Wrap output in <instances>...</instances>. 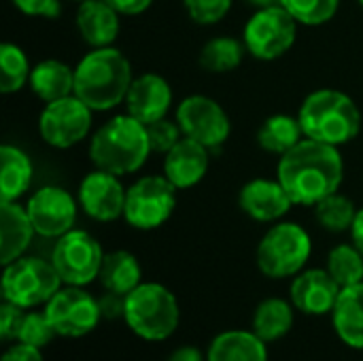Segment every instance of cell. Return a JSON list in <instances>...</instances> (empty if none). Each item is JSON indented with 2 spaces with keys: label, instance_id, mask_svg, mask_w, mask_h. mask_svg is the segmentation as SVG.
<instances>
[{
  "label": "cell",
  "instance_id": "9c48e42d",
  "mask_svg": "<svg viewBox=\"0 0 363 361\" xmlns=\"http://www.w3.org/2000/svg\"><path fill=\"white\" fill-rule=\"evenodd\" d=\"M174 206L177 187L164 174H149L128 187L123 219L136 230H155L170 219Z\"/></svg>",
  "mask_w": 363,
  "mask_h": 361
},
{
  "label": "cell",
  "instance_id": "4316f807",
  "mask_svg": "<svg viewBox=\"0 0 363 361\" xmlns=\"http://www.w3.org/2000/svg\"><path fill=\"white\" fill-rule=\"evenodd\" d=\"M294 309L283 298H266L253 313V332L266 343L281 340L294 328Z\"/></svg>",
  "mask_w": 363,
  "mask_h": 361
},
{
  "label": "cell",
  "instance_id": "ffe728a7",
  "mask_svg": "<svg viewBox=\"0 0 363 361\" xmlns=\"http://www.w3.org/2000/svg\"><path fill=\"white\" fill-rule=\"evenodd\" d=\"M77 30L91 49L111 47L119 36V13L106 0H83L77 9Z\"/></svg>",
  "mask_w": 363,
  "mask_h": 361
},
{
  "label": "cell",
  "instance_id": "4dcf8cb0",
  "mask_svg": "<svg viewBox=\"0 0 363 361\" xmlns=\"http://www.w3.org/2000/svg\"><path fill=\"white\" fill-rule=\"evenodd\" d=\"M328 272L342 287L363 283V255L355 245H338L328 255Z\"/></svg>",
  "mask_w": 363,
  "mask_h": 361
},
{
  "label": "cell",
  "instance_id": "6da1fadb",
  "mask_svg": "<svg viewBox=\"0 0 363 361\" xmlns=\"http://www.w3.org/2000/svg\"><path fill=\"white\" fill-rule=\"evenodd\" d=\"M277 179L300 206H317L336 194L345 179V162L338 147L302 138L291 151L281 155Z\"/></svg>",
  "mask_w": 363,
  "mask_h": 361
},
{
  "label": "cell",
  "instance_id": "d6a6232c",
  "mask_svg": "<svg viewBox=\"0 0 363 361\" xmlns=\"http://www.w3.org/2000/svg\"><path fill=\"white\" fill-rule=\"evenodd\" d=\"M302 26H323L338 13L340 0H281Z\"/></svg>",
  "mask_w": 363,
  "mask_h": 361
},
{
  "label": "cell",
  "instance_id": "44dd1931",
  "mask_svg": "<svg viewBox=\"0 0 363 361\" xmlns=\"http://www.w3.org/2000/svg\"><path fill=\"white\" fill-rule=\"evenodd\" d=\"M34 226L26 206L19 202H0V262L2 266L19 260L32 243Z\"/></svg>",
  "mask_w": 363,
  "mask_h": 361
},
{
  "label": "cell",
  "instance_id": "1f68e13d",
  "mask_svg": "<svg viewBox=\"0 0 363 361\" xmlns=\"http://www.w3.org/2000/svg\"><path fill=\"white\" fill-rule=\"evenodd\" d=\"M357 217V209L351 198L342 194H332L315 206V219L321 228L330 232H349Z\"/></svg>",
  "mask_w": 363,
  "mask_h": 361
},
{
  "label": "cell",
  "instance_id": "e575fe53",
  "mask_svg": "<svg viewBox=\"0 0 363 361\" xmlns=\"http://www.w3.org/2000/svg\"><path fill=\"white\" fill-rule=\"evenodd\" d=\"M147 136H149L151 151L166 155L183 138V130H181L177 119L164 117V119H157V121L147 126Z\"/></svg>",
  "mask_w": 363,
  "mask_h": 361
},
{
  "label": "cell",
  "instance_id": "7bdbcfd3",
  "mask_svg": "<svg viewBox=\"0 0 363 361\" xmlns=\"http://www.w3.org/2000/svg\"><path fill=\"white\" fill-rule=\"evenodd\" d=\"M351 240H353V245L362 251L363 255V209L357 211V217H355V221H353V226H351Z\"/></svg>",
  "mask_w": 363,
  "mask_h": 361
},
{
  "label": "cell",
  "instance_id": "277c9868",
  "mask_svg": "<svg viewBox=\"0 0 363 361\" xmlns=\"http://www.w3.org/2000/svg\"><path fill=\"white\" fill-rule=\"evenodd\" d=\"M151 145L147 126L132 115H117L108 119L89 143V157L96 168L117 177L132 174L149 160Z\"/></svg>",
  "mask_w": 363,
  "mask_h": 361
},
{
  "label": "cell",
  "instance_id": "d4e9b609",
  "mask_svg": "<svg viewBox=\"0 0 363 361\" xmlns=\"http://www.w3.org/2000/svg\"><path fill=\"white\" fill-rule=\"evenodd\" d=\"M32 160L15 145L0 147V202H17L32 183Z\"/></svg>",
  "mask_w": 363,
  "mask_h": 361
},
{
  "label": "cell",
  "instance_id": "60d3db41",
  "mask_svg": "<svg viewBox=\"0 0 363 361\" xmlns=\"http://www.w3.org/2000/svg\"><path fill=\"white\" fill-rule=\"evenodd\" d=\"M119 15H140L145 13L153 0H106Z\"/></svg>",
  "mask_w": 363,
  "mask_h": 361
},
{
  "label": "cell",
  "instance_id": "9a60e30c",
  "mask_svg": "<svg viewBox=\"0 0 363 361\" xmlns=\"http://www.w3.org/2000/svg\"><path fill=\"white\" fill-rule=\"evenodd\" d=\"M125 191L117 174L96 168L79 185V206L94 221L108 223L123 217Z\"/></svg>",
  "mask_w": 363,
  "mask_h": 361
},
{
  "label": "cell",
  "instance_id": "ee69618b",
  "mask_svg": "<svg viewBox=\"0 0 363 361\" xmlns=\"http://www.w3.org/2000/svg\"><path fill=\"white\" fill-rule=\"evenodd\" d=\"M249 4L257 6V9H264V6H272V4H281V0H247Z\"/></svg>",
  "mask_w": 363,
  "mask_h": 361
},
{
  "label": "cell",
  "instance_id": "7c38bea8",
  "mask_svg": "<svg viewBox=\"0 0 363 361\" xmlns=\"http://www.w3.org/2000/svg\"><path fill=\"white\" fill-rule=\"evenodd\" d=\"M91 113L94 111L74 94L47 102L38 117L40 138L55 149H70L89 134Z\"/></svg>",
  "mask_w": 363,
  "mask_h": 361
},
{
  "label": "cell",
  "instance_id": "f546056e",
  "mask_svg": "<svg viewBox=\"0 0 363 361\" xmlns=\"http://www.w3.org/2000/svg\"><path fill=\"white\" fill-rule=\"evenodd\" d=\"M30 62L23 49L15 43L0 45V91L17 94L30 81Z\"/></svg>",
  "mask_w": 363,
  "mask_h": 361
},
{
  "label": "cell",
  "instance_id": "cb8c5ba5",
  "mask_svg": "<svg viewBox=\"0 0 363 361\" xmlns=\"http://www.w3.org/2000/svg\"><path fill=\"white\" fill-rule=\"evenodd\" d=\"M28 85L45 104L55 102L74 94V68L60 60H43L32 68Z\"/></svg>",
  "mask_w": 363,
  "mask_h": 361
},
{
  "label": "cell",
  "instance_id": "8992f818",
  "mask_svg": "<svg viewBox=\"0 0 363 361\" xmlns=\"http://www.w3.org/2000/svg\"><path fill=\"white\" fill-rule=\"evenodd\" d=\"M313 253L308 232L294 221L274 223L257 245V266L268 279H289L304 270Z\"/></svg>",
  "mask_w": 363,
  "mask_h": 361
},
{
  "label": "cell",
  "instance_id": "5bb4252c",
  "mask_svg": "<svg viewBox=\"0 0 363 361\" xmlns=\"http://www.w3.org/2000/svg\"><path fill=\"white\" fill-rule=\"evenodd\" d=\"M26 211L34 232L43 238H60L70 232L77 221V200L57 185H47L34 191Z\"/></svg>",
  "mask_w": 363,
  "mask_h": 361
},
{
  "label": "cell",
  "instance_id": "3957f363",
  "mask_svg": "<svg viewBox=\"0 0 363 361\" xmlns=\"http://www.w3.org/2000/svg\"><path fill=\"white\" fill-rule=\"evenodd\" d=\"M306 138L342 147L357 138L362 130V111L351 96L338 89H317L308 94L298 113Z\"/></svg>",
  "mask_w": 363,
  "mask_h": 361
},
{
  "label": "cell",
  "instance_id": "f6af8a7d",
  "mask_svg": "<svg viewBox=\"0 0 363 361\" xmlns=\"http://www.w3.org/2000/svg\"><path fill=\"white\" fill-rule=\"evenodd\" d=\"M359 4H362V6H363V0H359Z\"/></svg>",
  "mask_w": 363,
  "mask_h": 361
},
{
  "label": "cell",
  "instance_id": "f1b7e54d",
  "mask_svg": "<svg viewBox=\"0 0 363 361\" xmlns=\"http://www.w3.org/2000/svg\"><path fill=\"white\" fill-rule=\"evenodd\" d=\"M247 53V47L242 40L234 36H215L200 49L198 64L213 74L230 72L242 64V57Z\"/></svg>",
  "mask_w": 363,
  "mask_h": 361
},
{
  "label": "cell",
  "instance_id": "2e32d148",
  "mask_svg": "<svg viewBox=\"0 0 363 361\" xmlns=\"http://www.w3.org/2000/svg\"><path fill=\"white\" fill-rule=\"evenodd\" d=\"M170 106H172V87L162 74L145 72L132 81L125 96L128 115L149 126L157 119L168 117Z\"/></svg>",
  "mask_w": 363,
  "mask_h": 361
},
{
  "label": "cell",
  "instance_id": "ac0fdd59",
  "mask_svg": "<svg viewBox=\"0 0 363 361\" xmlns=\"http://www.w3.org/2000/svg\"><path fill=\"white\" fill-rule=\"evenodd\" d=\"M238 204L251 219L272 223L281 221L291 211L294 200L279 179H253L240 189Z\"/></svg>",
  "mask_w": 363,
  "mask_h": 361
},
{
  "label": "cell",
  "instance_id": "7a4b0ae2",
  "mask_svg": "<svg viewBox=\"0 0 363 361\" xmlns=\"http://www.w3.org/2000/svg\"><path fill=\"white\" fill-rule=\"evenodd\" d=\"M132 81V66L119 49H91L74 68V96L91 111H111L125 102Z\"/></svg>",
  "mask_w": 363,
  "mask_h": 361
},
{
  "label": "cell",
  "instance_id": "7402d4cb",
  "mask_svg": "<svg viewBox=\"0 0 363 361\" xmlns=\"http://www.w3.org/2000/svg\"><path fill=\"white\" fill-rule=\"evenodd\" d=\"M266 345L253 330H228L211 340L206 361H268Z\"/></svg>",
  "mask_w": 363,
  "mask_h": 361
},
{
  "label": "cell",
  "instance_id": "ba28073f",
  "mask_svg": "<svg viewBox=\"0 0 363 361\" xmlns=\"http://www.w3.org/2000/svg\"><path fill=\"white\" fill-rule=\"evenodd\" d=\"M296 36L298 21L283 4L257 9L242 30V43L247 47V53L262 62L283 57L294 47Z\"/></svg>",
  "mask_w": 363,
  "mask_h": 361
},
{
  "label": "cell",
  "instance_id": "52a82bcc",
  "mask_svg": "<svg viewBox=\"0 0 363 361\" xmlns=\"http://www.w3.org/2000/svg\"><path fill=\"white\" fill-rule=\"evenodd\" d=\"M62 285L64 283L53 262L21 255L19 260L4 266L2 296L21 309H34L40 304L45 306Z\"/></svg>",
  "mask_w": 363,
  "mask_h": 361
},
{
  "label": "cell",
  "instance_id": "484cf974",
  "mask_svg": "<svg viewBox=\"0 0 363 361\" xmlns=\"http://www.w3.org/2000/svg\"><path fill=\"white\" fill-rule=\"evenodd\" d=\"M100 283L104 287V291L117 294V296H128L132 294L143 279V270L140 264L136 260V255H132L130 251H111L104 253L102 260V268H100Z\"/></svg>",
  "mask_w": 363,
  "mask_h": 361
},
{
  "label": "cell",
  "instance_id": "4fadbf2b",
  "mask_svg": "<svg viewBox=\"0 0 363 361\" xmlns=\"http://www.w3.org/2000/svg\"><path fill=\"white\" fill-rule=\"evenodd\" d=\"M183 136L204 145L206 149H219L230 138L232 123L219 102L208 96H187L174 113Z\"/></svg>",
  "mask_w": 363,
  "mask_h": 361
},
{
  "label": "cell",
  "instance_id": "8d00e7d4",
  "mask_svg": "<svg viewBox=\"0 0 363 361\" xmlns=\"http://www.w3.org/2000/svg\"><path fill=\"white\" fill-rule=\"evenodd\" d=\"M23 309L4 300L2 302V309H0V334H2V340H17V334H19V328H21V321H23Z\"/></svg>",
  "mask_w": 363,
  "mask_h": 361
},
{
  "label": "cell",
  "instance_id": "f35d334b",
  "mask_svg": "<svg viewBox=\"0 0 363 361\" xmlns=\"http://www.w3.org/2000/svg\"><path fill=\"white\" fill-rule=\"evenodd\" d=\"M98 306H100V315L106 321H115V319H123L125 315V298L106 291L102 298H98Z\"/></svg>",
  "mask_w": 363,
  "mask_h": 361
},
{
  "label": "cell",
  "instance_id": "b9f144b4",
  "mask_svg": "<svg viewBox=\"0 0 363 361\" xmlns=\"http://www.w3.org/2000/svg\"><path fill=\"white\" fill-rule=\"evenodd\" d=\"M168 361H204V355L198 347H179Z\"/></svg>",
  "mask_w": 363,
  "mask_h": 361
},
{
  "label": "cell",
  "instance_id": "74e56055",
  "mask_svg": "<svg viewBox=\"0 0 363 361\" xmlns=\"http://www.w3.org/2000/svg\"><path fill=\"white\" fill-rule=\"evenodd\" d=\"M15 9H19L23 15L30 17H45V19H55L62 13V2L60 0H11Z\"/></svg>",
  "mask_w": 363,
  "mask_h": 361
},
{
  "label": "cell",
  "instance_id": "ab89813d",
  "mask_svg": "<svg viewBox=\"0 0 363 361\" xmlns=\"http://www.w3.org/2000/svg\"><path fill=\"white\" fill-rule=\"evenodd\" d=\"M0 361H43V355H40V349L23 345V343H17L15 347H11L2 355Z\"/></svg>",
  "mask_w": 363,
  "mask_h": 361
},
{
  "label": "cell",
  "instance_id": "5b68a950",
  "mask_svg": "<svg viewBox=\"0 0 363 361\" xmlns=\"http://www.w3.org/2000/svg\"><path fill=\"white\" fill-rule=\"evenodd\" d=\"M181 311L174 294L160 283H140L125 296L123 321L143 340H168L179 328Z\"/></svg>",
  "mask_w": 363,
  "mask_h": 361
},
{
  "label": "cell",
  "instance_id": "30bf717a",
  "mask_svg": "<svg viewBox=\"0 0 363 361\" xmlns=\"http://www.w3.org/2000/svg\"><path fill=\"white\" fill-rule=\"evenodd\" d=\"M102 247L85 230H70L55 240L51 262L64 285L85 287L100 277L102 268Z\"/></svg>",
  "mask_w": 363,
  "mask_h": 361
},
{
  "label": "cell",
  "instance_id": "8fae6325",
  "mask_svg": "<svg viewBox=\"0 0 363 361\" xmlns=\"http://www.w3.org/2000/svg\"><path fill=\"white\" fill-rule=\"evenodd\" d=\"M45 315L62 338H83L94 332L102 319L98 300L74 285L60 287L45 304Z\"/></svg>",
  "mask_w": 363,
  "mask_h": 361
},
{
  "label": "cell",
  "instance_id": "603a6c76",
  "mask_svg": "<svg viewBox=\"0 0 363 361\" xmlns=\"http://www.w3.org/2000/svg\"><path fill=\"white\" fill-rule=\"evenodd\" d=\"M332 323L345 345L363 349V283L340 289L332 311Z\"/></svg>",
  "mask_w": 363,
  "mask_h": 361
},
{
  "label": "cell",
  "instance_id": "e0dca14e",
  "mask_svg": "<svg viewBox=\"0 0 363 361\" xmlns=\"http://www.w3.org/2000/svg\"><path fill=\"white\" fill-rule=\"evenodd\" d=\"M338 296H340V285L332 279L328 268L302 270L300 274H296L291 289H289L291 304L300 313L313 315V317L332 313Z\"/></svg>",
  "mask_w": 363,
  "mask_h": 361
},
{
  "label": "cell",
  "instance_id": "d6986e66",
  "mask_svg": "<svg viewBox=\"0 0 363 361\" xmlns=\"http://www.w3.org/2000/svg\"><path fill=\"white\" fill-rule=\"evenodd\" d=\"M211 149L183 136L166 155H164V177L177 189H189L198 185L208 170Z\"/></svg>",
  "mask_w": 363,
  "mask_h": 361
},
{
  "label": "cell",
  "instance_id": "d590c367",
  "mask_svg": "<svg viewBox=\"0 0 363 361\" xmlns=\"http://www.w3.org/2000/svg\"><path fill=\"white\" fill-rule=\"evenodd\" d=\"M234 0H183L189 17L200 26L219 23L232 9Z\"/></svg>",
  "mask_w": 363,
  "mask_h": 361
},
{
  "label": "cell",
  "instance_id": "bcb514c9",
  "mask_svg": "<svg viewBox=\"0 0 363 361\" xmlns=\"http://www.w3.org/2000/svg\"><path fill=\"white\" fill-rule=\"evenodd\" d=\"M77 2H83V0H77Z\"/></svg>",
  "mask_w": 363,
  "mask_h": 361
},
{
  "label": "cell",
  "instance_id": "836d02e7",
  "mask_svg": "<svg viewBox=\"0 0 363 361\" xmlns=\"http://www.w3.org/2000/svg\"><path fill=\"white\" fill-rule=\"evenodd\" d=\"M55 336L57 334H55L51 321L47 319L45 311L43 313H28V315H23V321H21V328H19V334H17V343L43 349Z\"/></svg>",
  "mask_w": 363,
  "mask_h": 361
},
{
  "label": "cell",
  "instance_id": "83f0119b",
  "mask_svg": "<svg viewBox=\"0 0 363 361\" xmlns=\"http://www.w3.org/2000/svg\"><path fill=\"white\" fill-rule=\"evenodd\" d=\"M304 136L300 119L291 115H272L268 117L259 132H257V143L264 151L274 153V155H285L291 151Z\"/></svg>",
  "mask_w": 363,
  "mask_h": 361
}]
</instances>
